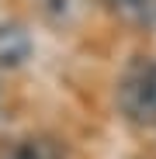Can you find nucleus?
<instances>
[{
	"instance_id": "f03ea898",
	"label": "nucleus",
	"mask_w": 156,
	"mask_h": 159,
	"mask_svg": "<svg viewBox=\"0 0 156 159\" xmlns=\"http://www.w3.org/2000/svg\"><path fill=\"white\" fill-rule=\"evenodd\" d=\"M35 56V35L21 21L0 24V73H17Z\"/></svg>"
},
{
	"instance_id": "20e7f679",
	"label": "nucleus",
	"mask_w": 156,
	"mask_h": 159,
	"mask_svg": "<svg viewBox=\"0 0 156 159\" xmlns=\"http://www.w3.org/2000/svg\"><path fill=\"white\" fill-rule=\"evenodd\" d=\"M7 159H63V145L45 135H28L11 145Z\"/></svg>"
},
{
	"instance_id": "7ed1b4c3",
	"label": "nucleus",
	"mask_w": 156,
	"mask_h": 159,
	"mask_svg": "<svg viewBox=\"0 0 156 159\" xmlns=\"http://www.w3.org/2000/svg\"><path fill=\"white\" fill-rule=\"evenodd\" d=\"M115 21L135 31H156V0H104Z\"/></svg>"
},
{
	"instance_id": "39448f33",
	"label": "nucleus",
	"mask_w": 156,
	"mask_h": 159,
	"mask_svg": "<svg viewBox=\"0 0 156 159\" xmlns=\"http://www.w3.org/2000/svg\"><path fill=\"white\" fill-rule=\"evenodd\" d=\"M38 7L49 21H69L80 11V0H38Z\"/></svg>"
},
{
	"instance_id": "f257e3e1",
	"label": "nucleus",
	"mask_w": 156,
	"mask_h": 159,
	"mask_svg": "<svg viewBox=\"0 0 156 159\" xmlns=\"http://www.w3.org/2000/svg\"><path fill=\"white\" fill-rule=\"evenodd\" d=\"M118 107L135 125H156V59H135L121 73Z\"/></svg>"
}]
</instances>
